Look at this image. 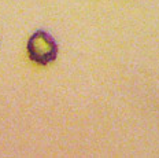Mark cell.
Wrapping results in <instances>:
<instances>
[{
  "label": "cell",
  "instance_id": "1",
  "mask_svg": "<svg viewBox=\"0 0 159 158\" xmlns=\"http://www.w3.org/2000/svg\"><path fill=\"white\" fill-rule=\"evenodd\" d=\"M28 55L33 62L47 65L52 62L58 55V45L51 35L39 30L28 41Z\"/></svg>",
  "mask_w": 159,
  "mask_h": 158
}]
</instances>
